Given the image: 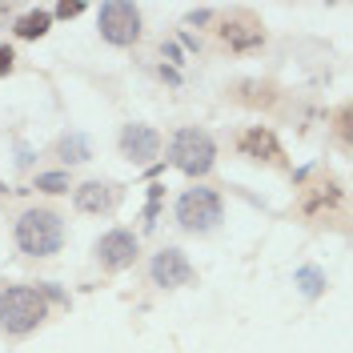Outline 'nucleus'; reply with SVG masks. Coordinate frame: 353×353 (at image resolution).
Returning a JSON list of instances; mask_svg holds the SVG:
<instances>
[{
  "instance_id": "obj_1",
  "label": "nucleus",
  "mask_w": 353,
  "mask_h": 353,
  "mask_svg": "<svg viewBox=\"0 0 353 353\" xmlns=\"http://www.w3.org/2000/svg\"><path fill=\"white\" fill-rule=\"evenodd\" d=\"M17 245L24 253H32V257H52L65 245V221L52 209H28L17 221Z\"/></svg>"
},
{
  "instance_id": "obj_2",
  "label": "nucleus",
  "mask_w": 353,
  "mask_h": 353,
  "mask_svg": "<svg viewBox=\"0 0 353 353\" xmlns=\"http://www.w3.org/2000/svg\"><path fill=\"white\" fill-rule=\"evenodd\" d=\"M44 293L41 289H28V285H12L0 293V330L4 333H32L44 321Z\"/></svg>"
},
{
  "instance_id": "obj_3",
  "label": "nucleus",
  "mask_w": 353,
  "mask_h": 353,
  "mask_svg": "<svg viewBox=\"0 0 353 353\" xmlns=\"http://www.w3.org/2000/svg\"><path fill=\"white\" fill-rule=\"evenodd\" d=\"M213 161H217V149H213V141H209V132L201 129H181L173 137V165L181 173L189 176H205L213 169Z\"/></svg>"
},
{
  "instance_id": "obj_4",
  "label": "nucleus",
  "mask_w": 353,
  "mask_h": 353,
  "mask_svg": "<svg viewBox=\"0 0 353 353\" xmlns=\"http://www.w3.org/2000/svg\"><path fill=\"white\" fill-rule=\"evenodd\" d=\"M176 221L189 233H209L221 221V197L213 189H189V193H181V201H176Z\"/></svg>"
},
{
  "instance_id": "obj_5",
  "label": "nucleus",
  "mask_w": 353,
  "mask_h": 353,
  "mask_svg": "<svg viewBox=\"0 0 353 353\" xmlns=\"http://www.w3.org/2000/svg\"><path fill=\"white\" fill-rule=\"evenodd\" d=\"M101 37L109 44H137L141 37V12L129 0H109L101 8Z\"/></svg>"
},
{
  "instance_id": "obj_6",
  "label": "nucleus",
  "mask_w": 353,
  "mask_h": 353,
  "mask_svg": "<svg viewBox=\"0 0 353 353\" xmlns=\"http://www.w3.org/2000/svg\"><path fill=\"white\" fill-rule=\"evenodd\" d=\"M197 273H193V265H189V257L181 253V249H161L153 257V281L165 289H181L189 285Z\"/></svg>"
},
{
  "instance_id": "obj_7",
  "label": "nucleus",
  "mask_w": 353,
  "mask_h": 353,
  "mask_svg": "<svg viewBox=\"0 0 353 353\" xmlns=\"http://www.w3.org/2000/svg\"><path fill=\"white\" fill-rule=\"evenodd\" d=\"M97 257H101L105 269H129L137 261V237L129 229H112L97 241Z\"/></svg>"
},
{
  "instance_id": "obj_8",
  "label": "nucleus",
  "mask_w": 353,
  "mask_h": 353,
  "mask_svg": "<svg viewBox=\"0 0 353 353\" xmlns=\"http://www.w3.org/2000/svg\"><path fill=\"white\" fill-rule=\"evenodd\" d=\"M121 153L137 161V165H145V161H153L161 153V132L149 129V125H125L121 132Z\"/></svg>"
},
{
  "instance_id": "obj_9",
  "label": "nucleus",
  "mask_w": 353,
  "mask_h": 353,
  "mask_svg": "<svg viewBox=\"0 0 353 353\" xmlns=\"http://www.w3.org/2000/svg\"><path fill=\"white\" fill-rule=\"evenodd\" d=\"M72 201H77V209H81V213H109L112 201H117V193H112V185L88 181V185H81V189L72 193Z\"/></svg>"
},
{
  "instance_id": "obj_10",
  "label": "nucleus",
  "mask_w": 353,
  "mask_h": 353,
  "mask_svg": "<svg viewBox=\"0 0 353 353\" xmlns=\"http://www.w3.org/2000/svg\"><path fill=\"white\" fill-rule=\"evenodd\" d=\"M221 37H225V44H229V48H237V52H253V48H261V28H257V24L253 21H229L225 24V28H221Z\"/></svg>"
},
{
  "instance_id": "obj_11",
  "label": "nucleus",
  "mask_w": 353,
  "mask_h": 353,
  "mask_svg": "<svg viewBox=\"0 0 353 353\" xmlns=\"http://www.w3.org/2000/svg\"><path fill=\"white\" fill-rule=\"evenodd\" d=\"M241 153L257 157V161H277V157H281V145L273 141V132L269 129H249L241 137Z\"/></svg>"
},
{
  "instance_id": "obj_12",
  "label": "nucleus",
  "mask_w": 353,
  "mask_h": 353,
  "mask_svg": "<svg viewBox=\"0 0 353 353\" xmlns=\"http://www.w3.org/2000/svg\"><path fill=\"white\" fill-rule=\"evenodd\" d=\"M293 281H297V289H301L305 297H321V293H325V285H330V281H325V273H321L317 265H301Z\"/></svg>"
},
{
  "instance_id": "obj_13",
  "label": "nucleus",
  "mask_w": 353,
  "mask_h": 353,
  "mask_svg": "<svg viewBox=\"0 0 353 353\" xmlns=\"http://www.w3.org/2000/svg\"><path fill=\"white\" fill-rule=\"evenodd\" d=\"M44 32H48V12H28L17 21V37H24V41H37Z\"/></svg>"
},
{
  "instance_id": "obj_14",
  "label": "nucleus",
  "mask_w": 353,
  "mask_h": 353,
  "mask_svg": "<svg viewBox=\"0 0 353 353\" xmlns=\"http://www.w3.org/2000/svg\"><path fill=\"white\" fill-rule=\"evenodd\" d=\"M61 153H65V161H88L92 149H88V141L81 132H68L65 141H61Z\"/></svg>"
},
{
  "instance_id": "obj_15",
  "label": "nucleus",
  "mask_w": 353,
  "mask_h": 353,
  "mask_svg": "<svg viewBox=\"0 0 353 353\" xmlns=\"http://www.w3.org/2000/svg\"><path fill=\"white\" fill-rule=\"evenodd\" d=\"M37 189L41 193H68L72 185H68V173H41L37 176Z\"/></svg>"
},
{
  "instance_id": "obj_16",
  "label": "nucleus",
  "mask_w": 353,
  "mask_h": 353,
  "mask_svg": "<svg viewBox=\"0 0 353 353\" xmlns=\"http://www.w3.org/2000/svg\"><path fill=\"white\" fill-rule=\"evenodd\" d=\"M81 12H85V4H81V0H61V4H57V17H65V21L81 17Z\"/></svg>"
},
{
  "instance_id": "obj_17",
  "label": "nucleus",
  "mask_w": 353,
  "mask_h": 353,
  "mask_svg": "<svg viewBox=\"0 0 353 353\" xmlns=\"http://www.w3.org/2000/svg\"><path fill=\"white\" fill-rule=\"evenodd\" d=\"M12 61H17V57H12V48H8V44H0V77H4V72H12Z\"/></svg>"
}]
</instances>
